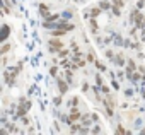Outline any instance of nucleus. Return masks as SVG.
Masks as SVG:
<instances>
[{
	"label": "nucleus",
	"instance_id": "obj_27",
	"mask_svg": "<svg viewBox=\"0 0 145 135\" xmlns=\"http://www.w3.org/2000/svg\"><path fill=\"white\" fill-rule=\"evenodd\" d=\"M116 133H125V128H123L121 125H118V130H116Z\"/></svg>",
	"mask_w": 145,
	"mask_h": 135
},
{
	"label": "nucleus",
	"instance_id": "obj_13",
	"mask_svg": "<svg viewBox=\"0 0 145 135\" xmlns=\"http://www.w3.org/2000/svg\"><path fill=\"white\" fill-rule=\"evenodd\" d=\"M99 7H101V9H103V10H108V9H111V7H113V5H109V4H108V2H106V0H103V2H101V4H99Z\"/></svg>",
	"mask_w": 145,
	"mask_h": 135
},
{
	"label": "nucleus",
	"instance_id": "obj_11",
	"mask_svg": "<svg viewBox=\"0 0 145 135\" xmlns=\"http://www.w3.org/2000/svg\"><path fill=\"white\" fill-rule=\"evenodd\" d=\"M101 10H103L101 7H99V9H96V7H94V9L91 10V17H94V19H96V17H97V16L101 14Z\"/></svg>",
	"mask_w": 145,
	"mask_h": 135
},
{
	"label": "nucleus",
	"instance_id": "obj_8",
	"mask_svg": "<svg viewBox=\"0 0 145 135\" xmlns=\"http://www.w3.org/2000/svg\"><path fill=\"white\" fill-rule=\"evenodd\" d=\"M114 63L120 65V67H123V65H125V58H123L121 55H116V56H114Z\"/></svg>",
	"mask_w": 145,
	"mask_h": 135
},
{
	"label": "nucleus",
	"instance_id": "obj_5",
	"mask_svg": "<svg viewBox=\"0 0 145 135\" xmlns=\"http://www.w3.org/2000/svg\"><path fill=\"white\" fill-rule=\"evenodd\" d=\"M39 14H41V17H44V19L50 16V9H48L46 4H41V5H39Z\"/></svg>",
	"mask_w": 145,
	"mask_h": 135
},
{
	"label": "nucleus",
	"instance_id": "obj_21",
	"mask_svg": "<svg viewBox=\"0 0 145 135\" xmlns=\"http://www.w3.org/2000/svg\"><path fill=\"white\" fill-rule=\"evenodd\" d=\"M53 104H55V106H60V104H61V98H55V99H53Z\"/></svg>",
	"mask_w": 145,
	"mask_h": 135
},
{
	"label": "nucleus",
	"instance_id": "obj_2",
	"mask_svg": "<svg viewBox=\"0 0 145 135\" xmlns=\"http://www.w3.org/2000/svg\"><path fill=\"white\" fill-rule=\"evenodd\" d=\"M143 19H145V17H143L138 10H131V22H133L137 28H140V26L143 24Z\"/></svg>",
	"mask_w": 145,
	"mask_h": 135
},
{
	"label": "nucleus",
	"instance_id": "obj_15",
	"mask_svg": "<svg viewBox=\"0 0 145 135\" xmlns=\"http://www.w3.org/2000/svg\"><path fill=\"white\" fill-rule=\"evenodd\" d=\"M87 62L96 63V58H94V53H92V51H89V55H87Z\"/></svg>",
	"mask_w": 145,
	"mask_h": 135
},
{
	"label": "nucleus",
	"instance_id": "obj_7",
	"mask_svg": "<svg viewBox=\"0 0 145 135\" xmlns=\"http://www.w3.org/2000/svg\"><path fill=\"white\" fill-rule=\"evenodd\" d=\"M65 33H67V31H63V29H51L50 34H51L53 38H60V36H63Z\"/></svg>",
	"mask_w": 145,
	"mask_h": 135
},
{
	"label": "nucleus",
	"instance_id": "obj_18",
	"mask_svg": "<svg viewBox=\"0 0 145 135\" xmlns=\"http://www.w3.org/2000/svg\"><path fill=\"white\" fill-rule=\"evenodd\" d=\"M56 72H58L56 67H51V69H50V75H51V77H56Z\"/></svg>",
	"mask_w": 145,
	"mask_h": 135
},
{
	"label": "nucleus",
	"instance_id": "obj_25",
	"mask_svg": "<svg viewBox=\"0 0 145 135\" xmlns=\"http://www.w3.org/2000/svg\"><path fill=\"white\" fill-rule=\"evenodd\" d=\"M63 17H68V19H70V17H72V12H70V10H65V12H63Z\"/></svg>",
	"mask_w": 145,
	"mask_h": 135
},
{
	"label": "nucleus",
	"instance_id": "obj_14",
	"mask_svg": "<svg viewBox=\"0 0 145 135\" xmlns=\"http://www.w3.org/2000/svg\"><path fill=\"white\" fill-rule=\"evenodd\" d=\"M91 28H92V33L96 34V33H97V24H96V21H94V17L91 19Z\"/></svg>",
	"mask_w": 145,
	"mask_h": 135
},
{
	"label": "nucleus",
	"instance_id": "obj_10",
	"mask_svg": "<svg viewBox=\"0 0 145 135\" xmlns=\"http://www.w3.org/2000/svg\"><path fill=\"white\" fill-rule=\"evenodd\" d=\"M82 125H84V126H89V125H91V118H89V115H82Z\"/></svg>",
	"mask_w": 145,
	"mask_h": 135
},
{
	"label": "nucleus",
	"instance_id": "obj_16",
	"mask_svg": "<svg viewBox=\"0 0 145 135\" xmlns=\"http://www.w3.org/2000/svg\"><path fill=\"white\" fill-rule=\"evenodd\" d=\"M96 67H97V69H99L101 72H104V70H106V67H104V65H103L101 62H97V60H96Z\"/></svg>",
	"mask_w": 145,
	"mask_h": 135
},
{
	"label": "nucleus",
	"instance_id": "obj_3",
	"mask_svg": "<svg viewBox=\"0 0 145 135\" xmlns=\"http://www.w3.org/2000/svg\"><path fill=\"white\" fill-rule=\"evenodd\" d=\"M48 45H50V51H51V53H56V51L63 50V46H65V45H63L61 41H58V39H50Z\"/></svg>",
	"mask_w": 145,
	"mask_h": 135
},
{
	"label": "nucleus",
	"instance_id": "obj_22",
	"mask_svg": "<svg viewBox=\"0 0 145 135\" xmlns=\"http://www.w3.org/2000/svg\"><path fill=\"white\" fill-rule=\"evenodd\" d=\"M68 50H60V56H68Z\"/></svg>",
	"mask_w": 145,
	"mask_h": 135
},
{
	"label": "nucleus",
	"instance_id": "obj_26",
	"mask_svg": "<svg viewBox=\"0 0 145 135\" xmlns=\"http://www.w3.org/2000/svg\"><path fill=\"white\" fill-rule=\"evenodd\" d=\"M106 56H108V58H113L114 55H113V51H111V50H106Z\"/></svg>",
	"mask_w": 145,
	"mask_h": 135
},
{
	"label": "nucleus",
	"instance_id": "obj_29",
	"mask_svg": "<svg viewBox=\"0 0 145 135\" xmlns=\"http://www.w3.org/2000/svg\"><path fill=\"white\" fill-rule=\"evenodd\" d=\"M113 87H114V89H120V86H118V82H116V81H113Z\"/></svg>",
	"mask_w": 145,
	"mask_h": 135
},
{
	"label": "nucleus",
	"instance_id": "obj_1",
	"mask_svg": "<svg viewBox=\"0 0 145 135\" xmlns=\"http://www.w3.org/2000/svg\"><path fill=\"white\" fill-rule=\"evenodd\" d=\"M82 118V115H80V111L75 108V106H72V109H70V116H68V120H67V123L68 125H72L74 121H77V120H80Z\"/></svg>",
	"mask_w": 145,
	"mask_h": 135
},
{
	"label": "nucleus",
	"instance_id": "obj_6",
	"mask_svg": "<svg viewBox=\"0 0 145 135\" xmlns=\"http://www.w3.org/2000/svg\"><path fill=\"white\" fill-rule=\"evenodd\" d=\"M9 31H10V28L7 24H4V28H2V41H5L9 38Z\"/></svg>",
	"mask_w": 145,
	"mask_h": 135
},
{
	"label": "nucleus",
	"instance_id": "obj_4",
	"mask_svg": "<svg viewBox=\"0 0 145 135\" xmlns=\"http://www.w3.org/2000/svg\"><path fill=\"white\" fill-rule=\"evenodd\" d=\"M55 79H56V77H55ZM56 82H58V89H60V92L65 94V92L68 91V82H63L61 79H56Z\"/></svg>",
	"mask_w": 145,
	"mask_h": 135
},
{
	"label": "nucleus",
	"instance_id": "obj_12",
	"mask_svg": "<svg viewBox=\"0 0 145 135\" xmlns=\"http://www.w3.org/2000/svg\"><path fill=\"white\" fill-rule=\"evenodd\" d=\"M80 130H82L80 125H72V126H70V132H72V133H77V132L80 133Z\"/></svg>",
	"mask_w": 145,
	"mask_h": 135
},
{
	"label": "nucleus",
	"instance_id": "obj_23",
	"mask_svg": "<svg viewBox=\"0 0 145 135\" xmlns=\"http://www.w3.org/2000/svg\"><path fill=\"white\" fill-rule=\"evenodd\" d=\"M91 132H92V133H101V126H97V125H96V126H94Z\"/></svg>",
	"mask_w": 145,
	"mask_h": 135
},
{
	"label": "nucleus",
	"instance_id": "obj_30",
	"mask_svg": "<svg viewBox=\"0 0 145 135\" xmlns=\"http://www.w3.org/2000/svg\"><path fill=\"white\" fill-rule=\"evenodd\" d=\"M143 26H145V19H143Z\"/></svg>",
	"mask_w": 145,
	"mask_h": 135
},
{
	"label": "nucleus",
	"instance_id": "obj_19",
	"mask_svg": "<svg viewBox=\"0 0 145 135\" xmlns=\"http://www.w3.org/2000/svg\"><path fill=\"white\" fill-rule=\"evenodd\" d=\"M113 4L118 5V7H123L125 5V0H113Z\"/></svg>",
	"mask_w": 145,
	"mask_h": 135
},
{
	"label": "nucleus",
	"instance_id": "obj_9",
	"mask_svg": "<svg viewBox=\"0 0 145 135\" xmlns=\"http://www.w3.org/2000/svg\"><path fill=\"white\" fill-rule=\"evenodd\" d=\"M130 79H131L133 82H137V81H140V79H142V75H140V74H138V72L135 70V72H131V75H130Z\"/></svg>",
	"mask_w": 145,
	"mask_h": 135
},
{
	"label": "nucleus",
	"instance_id": "obj_20",
	"mask_svg": "<svg viewBox=\"0 0 145 135\" xmlns=\"http://www.w3.org/2000/svg\"><path fill=\"white\" fill-rule=\"evenodd\" d=\"M9 50H10V45H9V43H5V45H4V48H2V55H5Z\"/></svg>",
	"mask_w": 145,
	"mask_h": 135
},
{
	"label": "nucleus",
	"instance_id": "obj_28",
	"mask_svg": "<svg viewBox=\"0 0 145 135\" xmlns=\"http://www.w3.org/2000/svg\"><path fill=\"white\" fill-rule=\"evenodd\" d=\"M101 87H103V92H106V94L109 92V87H106V86H101Z\"/></svg>",
	"mask_w": 145,
	"mask_h": 135
},
{
	"label": "nucleus",
	"instance_id": "obj_24",
	"mask_svg": "<svg viewBox=\"0 0 145 135\" xmlns=\"http://www.w3.org/2000/svg\"><path fill=\"white\" fill-rule=\"evenodd\" d=\"M82 91H84V92H87V91H89V84H87V82H84V84H82Z\"/></svg>",
	"mask_w": 145,
	"mask_h": 135
},
{
	"label": "nucleus",
	"instance_id": "obj_17",
	"mask_svg": "<svg viewBox=\"0 0 145 135\" xmlns=\"http://www.w3.org/2000/svg\"><path fill=\"white\" fill-rule=\"evenodd\" d=\"M68 104H70V106H77V104H79V98H72Z\"/></svg>",
	"mask_w": 145,
	"mask_h": 135
}]
</instances>
